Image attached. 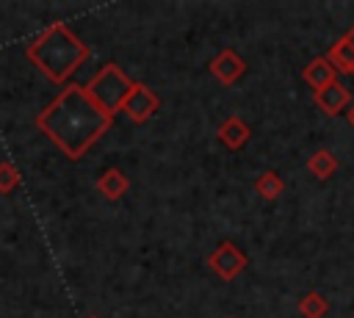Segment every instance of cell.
Here are the masks:
<instances>
[{"label":"cell","instance_id":"obj_7","mask_svg":"<svg viewBox=\"0 0 354 318\" xmlns=\"http://www.w3.org/2000/svg\"><path fill=\"white\" fill-rule=\"evenodd\" d=\"M315 105L326 113V116H335V113H343L348 105H351V91L340 83V80H335L332 86H326V88H321V91H315Z\"/></svg>","mask_w":354,"mask_h":318},{"label":"cell","instance_id":"obj_14","mask_svg":"<svg viewBox=\"0 0 354 318\" xmlns=\"http://www.w3.org/2000/svg\"><path fill=\"white\" fill-rule=\"evenodd\" d=\"M254 191L260 199H277L282 194V177L277 171H263L257 180H254Z\"/></svg>","mask_w":354,"mask_h":318},{"label":"cell","instance_id":"obj_5","mask_svg":"<svg viewBox=\"0 0 354 318\" xmlns=\"http://www.w3.org/2000/svg\"><path fill=\"white\" fill-rule=\"evenodd\" d=\"M158 108H160L158 94H155L149 86H144V83H133V88L127 91V97H124V102H122L119 111H124V116H127L130 122L144 124Z\"/></svg>","mask_w":354,"mask_h":318},{"label":"cell","instance_id":"obj_1","mask_svg":"<svg viewBox=\"0 0 354 318\" xmlns=\"http://www.w3.org/2000/svg\"><path fill=\"white\" fill-rule=\"evenodd\" d=\"M113 124V116L105 113L83 86L69 83L58 97L36 116V127L69 158H83Z\"/></svg>","mask_w":354,"mask_h":318},{"label":"cell","instance_id":"obj_12","mask_svg":"<svg viewBox=\"0 0 354 318\" xmlns=\"http://www.w3.org/2000/svg\"><path fill=\"white\" fill-rule=\"evenodd\" d=\"M307 171L318 180H329L335 171H337V158L329 152V149H315L310 158H307Z\"/></svg>","mask_w":354,"mask_h":318},{"label":"cell","instance_id":"obj_15","mask_svg":"<svg viewBox=\"0 0 354 318\" xmlns=\"http://www.w3.org/2000/svg\"><path fill=\"white\" fill-rule=\"evenodd\" d=\"M19 183H22L19 169L11 160H0V194H11Z\"/></svg>","mask_w":354,"mask_h":318},{"label":"cell","instance_id":"obj_8","mask_svg":"<svg viewBox=\"0 0 354 318\" xmlns=\"http://www.w3.org/2000/svg\"><path fill=\"white\" fill-rule=\"evenodd\" d=\"M301 80H304L313 91H321V88H326V86H332V83L337 80V72L332 69V64H329L324 55H318V58H313V61L301 69Z\"/></svg>","mask_w":354,"mask_h":318},{"label":"cell","instance_id":"obj_11","mask_svg":"<svg viewBox=\"0 0 354 318\" xmlns=\"http://www.w3.org/2000/svg\"><path fill=\"white\" fill-rule=\"evenodd\" d=\"M324 58L332 64L335 72H340V75H354V44H351L346 36H340Z\"/></svg>","mask_w":354,"mask_h":318},{"label":"cell","instance_id":"obj_16","mask_svg":"<svg viewBox=\"0 0 354 318\" xmlns=\"http://www.w3.org/2000/svg\"><path fill=\"white\" fill-rule=\"evenodd\" d=\"M343 113H346V122H348V124L354 127V105H348V108H346Z\"/></svg>","mask_w":354,"mask_h":318},{"label":"cell","instance_id":"obj_6","mask_svg":"<svg viewBox=\"0 0 354 318\" xmlns=\"http://www.w3.org/2000/svg\"><path fill=\"white\" fill-rule=\"evenodd\" d=\"M243 72H246V64H243V58H241L235 50H221V53L210 61V75H213L218 83H224V86H235Z\"/></svg>","mask_w":354,"mask_h":318},{"label":"cell","instance_id":"obj_4","mask_svg":"<svg viewBox=\"0 0 354 318\" xmlns=\"http://www.w3.org/2000/svg\"><path fill=\"white\" fill-rule=\"evenodd\" d=\"M246 254L232 243V241H221L210 254H207V265H210V271L216 274V277H221L224 282H230V279H235L243 268H246Z\"/></svg>","mask_w":354,"mask_h":318},{"label":"cell","instance_id":"obj_2","mask_svg":"<svg viewBox=\"0 0 354 318\" xmlns=\"http://www.w3.org/2000/svg\"><path fill=\"white\" fill-rule=\"evenodd\" d=\"M25 55L53 83H64L88 58V44H83L64 22H53L25 47Z\"/></svg>","mask_w":354,"mask_h":318},{"label":"cell","instance_id":"obj_3","mask_svg":"<svg viewBox=\"0 0 354 318\" xmlns=\"http://www.w3.org/2000/svg\"><path fill=\"white\" fill-rule=\"evenodd\" d=\"M83 88H86V94H88L105 113L113 116V113L122 108L127 91L133 88V80L122 72L119 64H105Z\"/></svg>","mask_w":354,"mask_h":318},{"label":"cell","instance_id":"obj_13","mask_svg":"<svg viewBox=\"0 0 354 318\" xmlns=\"http://www.w3.org/2000/svg\"><path fill=\"white\" fill-rule=\"evenodd\" d=\"M299 312H301L304 318H326V312H329V301H326L318 290H310V293L301 296V301H299Z\"/></svg>","mask_w":354,"mask_h":318},{"label":"cell","instance_id":"obj_17","mask_svg":"<svg viewBox=\"0 0 354 318\" xmlns=\"http://www.w3.org/2000/svg\"><path fill=\"white\" fill-rule=\"evenodd\" d=\"M88 318H94V315H88Z\"/></svg>","mask_w":354,"mask_h":318},{"label":"cell","instance_id":"obj_9","mask_svg":"<svg viewBox=\"0 0 354 318\" xmlns=\"http://www.w3.org/2000/svg\"><path fill=\"white\" fill-rule=\"evenodd\" d=\"M249 135H252V130H249V124L241 119V116H227L221 124H218V141L224 144V147H230V149H241L246 141H249Z\"/></svg>","mask_w":354,"mask_h":318},{"label":"cell","instance_id":"obj_10","mask_svg":"<svg viewBox=\"0 0 354 318\" xmlns=\"http://www.w3.org/2000/svg\"><path fill=\"white\" fill-rule=\"evenodd\" d=\"M127 188H130V180L124 177L122 169H105V171L97 177V191H100L105 199H111V202L122 199V196L127 194Z\"/></svg>","mask_w":354,"mask_h":318}]
</instances>
